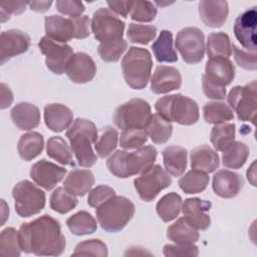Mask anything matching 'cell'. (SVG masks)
I'll return each instance as SVG.
<instances>
[{"mask_svg":"<svg viewBox=\"0 0 257 257\" xmlns=\"http://www.w3.org/2000/svg\"><path fill=\"white\" fill-rule=\"evenodd\" d=\"M118 135L117 131L110 125H106L100 131L95 143L94 149L99 158H106L109 156L117 146Z\"/></svg>","mask_w":257,"mask_h":257,"instance_id":"cell-41","label":"cell"},{"mask_svg":"<svg viewBox=\"0 0 257 257\" xmlns=\"http://www.w3.org/2000/svg\"><path fill=\"white\" fill-rule=\"evenodd\" d=\"M18 231L8 227L0 235V256L1 257H18L21 254Z\"/></svg>","mask_w":257,"mask_h":257,"instance_id":"cell-42","label":"cell"},{"mask_svg":"<svg viewBox=\"0 0 257 257\" xmlns=\"http://www.w3.org/2000/svg\"><path fill=\"white\" fill-rule=\"evenodd\" d=\"M227 100L237 113V116L242 121H251L255 123L257 112V82L252 80L245 85L234 86L228 96Z\"/></svg>","mask_w":257,"mask_h":257,"instance_id":"cell-10","label":"cell"},{"mask_svg":"<svg viewBox=\"0 0 257 257\" xmlns=\"http://www.w3.org/2000/svg\"><path fill=\"white\" fill-rule=\"evenodd\" d=\"M66 173V169L46 160H40L30 169V177L32 180L47 191L52 190L60 181H62Z\"/></svg>","mask_w":257,"mask_h":257,"instance_id":"cell-18","label":"cell"},{"mask_svg":"<svg viewBox=\"0 0 257 257\" xmlns=\"http://www.w3.org/2000/svg\"><path fill=\"white\" fill-rule=\"evenodd\" d=\"M66 225L70 232L76 236L92 234L96 231V220L86 211H80L66 220Z\"/></svg>","mask_w":257,"mask_h":257,"instance_id":"cell-35","label":"cell"},{"mask_svg":"<svg viewBox=\"0 0 257 257\" xmlns=\"http://www.w3.org/2000/svg\"><path fill=\"white\" fill-rule=\"evenodd\" d=\"M46 36L50 39L65 43L72 38H75L76 28L73 18H65L59 15L46 16L45 19Z\"/></svg>","mask_w":257,"mask_h":257,"instance_id":"cell-22","label":"cell"},{"mask_svg":"<svg viewBox=\"0 0 257 257\" xmlns=\"http://www.w3.org/2000/svg\"><path fill=\"white\" fill-rule=\"evenodd\" d=\"M27 2L24 1H12V2H0V11L6 14H21L26 9Z\"/></svg>","mask_w":257,"mask_h":257,"instance_id":"cell-55","label":"cell"},{"mask_svg":"<svg viewBox=\"0 0 257 257\" xmlns=\"http://www.w3.org/2000/svg\"><path fill=\"white\" fill-rule=\"evenodd\" d=\"M235 76V67L229 58L213 57L206 62L205 73L202 76V86L205 95L211 99H224L226 86Z\"/></svg>","mask_w":257,"mask_h":257,"instance_id":"cell-4","label":"cell"},{"mask_svg":"<svg viewBox=\"0 0 257 257\" xmlns=\"http://www.w3.org/2000/svg\"><path fill=\"white\" fill-rule=\"evenodd\" d=\"M72 149L68 146L66 141L61 137H51L47 141L46 154L49 158L57 161L61 165L74 166L72 157Z\"/></svg>","mask_w":257,"mask_h":257,"instance_id":"cell-33","label":"cell"},{"mask_svg":"<svg viewBox=\"0 0 257 257\" xmlns=\"http://www.w3.org/2000/svg\"><path fill=\"white\" fill-rule=\"evenodd\" d=\"M108 255L106 245L99 239L84 240L75 246L72 256H98L106 257Z\"/></svg>","mask_w":257,"mask_h":257,"instance_id":"cell-46","label":"cell"},{"mask_svg":"<svg viewBox=\"0 0 257 257\" xmlns=\"http://www.w3.org/2000/svg\"><path fill=\"white\" fill-rule=\"evenodd\" d=\"M29 8L36 12H45L52 5V1H29L27 2Z\"/></svg>","mask_w":257,"mask_h":257,"instance_id":"cell-57","label":"cell"},{"mask_svg":"<svg viewBox=\"0 0 257 257\" xmlns=\"http://www.w3.org/2000/svg\"><path fill=\"white\" fill-rule=\"evenodd\" d=\"M152 67V55L148 49L142 47H130L121 60L124 80L134 89H143L147 86Z\"/></svg>","mask_w":257,"mask_h":257,"instance_id":"cell-7","label":"cell"},{"mask_svg":"<svg viewBox=\"0 0 257 257\" xmlns=\"http://www.w3.org/2000/svg\"><path fill=\"white\" fill-rule=\"evenodd\" d=\"M1 206H2V221H1V224L3 225L6 221V219L8 218V215H9V208L7 207L6 203L4 200H1Z\"/></svg>","mask_w":257,"mask_h":257,"instance_id":"cell-58","label":"cell"},{"mask_svg":"<svg viewBox=\"0 0 257 257\" xmlns=\"http://www.w3.org/2000/svg\"><path fill=\"white\" fill-rule=\"evenodd\" d=\"M167 237L176 244H194L199 239V232L182 217L168 227Z\"/></svg>","mask_w":257,"mask_h":257,"instance_id":"cell-29","label":"cell"},{"mask_svg":"<svg viewBox=\"0 0 257 257\" xmlns=\"http://www.w3.org/2000/svg\"><path fill=\"white\" fill-rule=\"evenodd\" d=\"M232 50L234 52L235 61L237 64L245 69L255 70L257 68V61H256V52H251L248 50L240 49L234 43L232 44Z\"/></svg>","mask_w":257,"mask_h":257,"instance_id":"cell-51","label":"cell"},{"mask_svg":"<svg viewBox=\"0 0 257 257\" xmlns=\"http://www.w3.org/2000/svg\"><path fill=\"white\" fill-rule=\"evenodd\" d=\"M127 47V42L122 38L120 40L99 43L97 52L100 58L106 62H116Z\"/></svg>","mask_w":257,"mask_h":257,"instance_id":"cell-45","label":"cell"},{"mask_svg":"<svg viewBox=\"0 0 257 257\" xmlns=\"http://www.w3.org/2000/svg\"><path fill=\"white\" fill-rule=\"evenodd\" d=\"M148 137L151 138L155 144H165L169 141L173 133V125L160 114H152L148 124L145 127Z\"/></svg>","mask_w":257,"mask_h":257,"instance_id":"cell-32","label":"cell"},{"mask_svg":"<svg viewBox=\"0 0 257 257\" xmlns=\"http://www.w3.org/2000/svg\"><path fill=\"white\" fill-rule=\"evenodd\" d=\"M182 204V198L179 194L175 192L169 193L162 197L157 203V213L164 222H170L179 216Z\"/></svg>","mask_w":257,"mask_h":257,"instance_id":"cell-36","label":"cell"},{"mask_svg":"<svg viewBox=\"0 0 257 257\" xmlns=\"http://www.w3.org/2000/svg\"><path fill=\"white\" fill-rule=\"evenodd\" d=\"M74 23H75V28H76V34L75 38L76 39H83L89 36L90 31H89V25H90V20L88 16L86 15H81L79 17L73 18Z\"/></svg>","mask_w":257,"mask_h":257,"instance_id":"cell-53","label":"cell"},{"mask_svg":"<svg viewBox=\"0 0 257 257\" xmlns=\"http://www.w3.org/2000/svg\"><path fill=\"white\" fill-rule=\"evenodd\" d=\"M114 195H115V192L111 187L106 185H99L89 192L88 198H87V204L90 207L96 208Z\"/></svg>","mask_w":257,"mask_h":257,"instance_id":"cell-50","label":"cell"},{"mask_svg":"<svg viewBox=\"0 0 257 257\" xmlns=\"http://www.w3.org/2000/svg\"><path fill=\"white\" fill-rule=\"evenodd\" d=\"M172 184V179L160 165H154L135 179L134 186L140 198L145 202L156 199L161 191Z\"/></svg>","mask_w":257,"mask_h":257,"instance_id":"cell-12","label":"cell"},{"mask_svg":"<svg viewBox=\"0 0 257 257\" xmlns=\"http://www.w3.org/2000/svg\"><path fill=\"white\" fill-rule=\"evenodd\" d=\"M155 108L168 121H175L183 125H191L199 119L197 102L181 93L170 94L157 100Z\"/></svg>","mask_w":257,"mask_h":257,"instance_id":"cell-6","label":"cell"},{"mask_svg":"<svg viewBox=\"0 0 257 257\" xmlns=\"http://www.w3.org/2000/svg\"><path fill=\"white\" fill-rule=\"evenodd\" d=\"M131 18L139 22H151L157 15V8L150 1H134Z\"/></svg>","mask_w":257,"mask_h":257,"instance_id":"cell-48","label":"cell"},{"mask_svg":"<svg viewBox=\"0 0 257 257\" xmlns=\"http://www.w3.org/2000/svg\"><path fill=\"white\" fill-rule=\"evenodd\" d=\"M13 123L21 131H30L40 122L39 108L30 102H19L10 111Z\"/></svg>","mask_w":257,"mask_h":257,"instance_id":"cell-25","label":"cell"},{"mask_svg":"<svg viewBox=\"0 0 257 257\" xmlns=\"http://www.w3.org/2000/svg\"><path fill=\"white\" fill-rule=\"evenodd\" d=\"M152 49L159 62H176L177 52L173 46V34L169 30H162L157 40L153 43Z\"/></svg>","mask_w":257,"mask_h":257,"instance_id":"cell-31","label":"cell"},{"mask_svg":"<svg viewBox=\"0 0 257 257\" xmlns=\"http://www.w3.org/2000/svg\"><path fill=\"white\" fill-rule=\"evenodd\" d=\"M211 208L209 201L200 198L186 199L182 204V212L186 221L197 230H206L211 224V218L208 214Z\"/></svg>","mask_w":257,"mask_h":257,"instance_id":"cell-19","label":"cell"},{"mask_svg":"<svg viewBox=\"0 0 257 257\" xmlns=\"http://www.w3.org/2000/svg\"><path fill=\"white\" fill-rule=\"evenodd\" d=\"M207 173L198 170L189 171L178 182L179 187L186 194H197L203 192L209 184Z\"/></svg>","mask_w":257,"mask_h":257,"instance_id":"cell-39","label":"cell"},{"mask_svg":"<svg viewBox=\"0 0 257 257\" xmlns=\"http://www.w3.org/2000/svg\"><path fill=\"white\" fill-rule=\"evenodd\" d=\"M30 46V36L19 29H9L1 33L0 63L4 64L10 58L22 54Z\"/></svg>","mask_w":257,"mask_h":257,"instance_id":"cell-16","label":"cell"},{"mask_svg":"<svg viewBox=\"0 0 257 257\" xmlns=\"http://www.w3.org/2000/svg\"><path fill=\"white\" fill-rule=\"evenodd\" d=\"M148 141V135L145 128L123 130L120 134L119 145L125 150L139 149Z\"/></svg>","mask_w":257,"mask_h":257,"instance_id":"cell-47","label":"cell"},{"mask_svg":"<svg viewBox=\"0 0 257 257\" xmlns=\"http://www.w3.org/2000/svg\"><path fill=\"white\" fill-rule=\"evenodd\" d=\"M93 184L94 177L91 171L75 169L65 178L63 187L68 193L82 197L90 191Z\"/></svg>","mask_w":257,"mask_h":257,"instance_id":"cell-27","label":"cell"},{"mask_svg":"<svg viewBox=\"0 0 257 257\" xmlns=\"http://www.w3.org/2000/svg\"><path fill=\"white\" fill-rule=\"evenodd\" d=\"M66 137L78 165L85 168L92 167L97 160L91 148L98 137L95 124L89 119L78 117L66 131Z\"/></svg>","mask_w":257,"mask_h":257,"instance_id":"cell-3","label":"cell"},{"mask_svg":"<svg viewBox=\"0 0 257 257\" xmlns=\"http://www.w3.org/2000/svg\"><path fill=\"white\" fill-rule=\"evenodd\" d=\"M43 147V136L37 132H30L21 136L18 142L17 150L22 160L31 161L41 154Z\"/></svg>","mask_w":257,"mask_h":257,"instance_id":"cell-30","label":"cell"},{"mask_svg":"<svg viewBox=\"0 0 257 257\" xmlns=\"http://www.w3.org/2000/svg\"><path fill=\"white\" fill-rule=\"evenodd\" d=\"M163 252L166 257H194L199 255V249L195 244H166Z\"/></svg>","mask_w":257,"mask_h":257,"instance_id":"cell-49","label":"cell"},{"mask_svg":"<svg viewBox=\"0 0 257 257\" xmlns=\"http://www.w3.org/2000/svg\"><path fill=\"white\" fill-rule=\"evenodd\" d=\"M190 160L193 170L202 171L204 173L214 172L220 164L218 154L207 145L193 149L190 153Z\"/></svg>","mask_w":257,"mask_h":257,"instance_id":"cell-26","label":"cell"},{"mask_svg":"<svg viewBox=\"0 0 257 257\" xmlns=\"http://www.w3.org/2000/svg\"><path fill=\"white\" fill-rule=\"evenodd\" d=\"M16 213L23 218L38 214L45 206V193L28 180L17 183L12 189Z\"/></svg>","mask_w":257,"mask_h":257,"instance_id":"cell-9","label":"cell"},{"mask_svg":"<svg viewBox=\"0 0 257 257\" xmlns=\"http://www.w3.org/2000/svg\"><path fill=\"white\" fill-rule=\"evenodd\" d=\"M182 75L173 66L159 65L151 79V90L157 94L168 93L181 87Z\"/></svg>","mask_w":257,"mask_h":257,"instance_id":"cell-21","label":"cell"},{"mask_svg":"<svg viewBox=\"0 0 257 257\" xmlns=\"http://www.w3.org/2000/svg\"><path fill=\"white\" fill-rule=\"evenodd\" d=\"M163 160L166 171L174 177H179L187 168V150L180 146L167 147L163 151Z\"/></svg>","mask_w":257,"mask_h":257,"instance_id":"cell-28","label":"cell"},{"mask_svg":"<svg viewBox=\"0 0 257 257\" xmlns=\"http://www.w3.org/2000/svg\"><path fill=\"white\" fill-rule=\"evenodd\" d=\"M56 9L64 15L69 16L70 18H75L81 16L84 11V5L79 1L71 0H58L55 2Z\"/></svg>","mask_w":257,"mask_h":257,"instance_id":"cell-52","label":"cell"},{"mask_svg":"<svg viewBox=\"0 0 257 257\" xmlns=\"http://www.w3.org/2000/svg\"><path fill=\"white\" fill-rule=\"evenodd\" d=\"M1 88V108L4 109L8 107L12 101H13V93L9 86H7L5 83H1L0 85Z\"/></svg>","mask_w":257,"mask_h":257,"instance_id":"cell-56","label":"cell"},{"mask_svg":"<svg viewBox=\"0 0 257 257\" xmlns=\"http://www.w3.org/2000/svg\"><path fill=\"white\" fill-rule=\"evenodd\" d=\"M67 77L75 83H85L94 77L96 65L94 60L84 52H76L71 55L66 63L65 71Z\"/></svg>","mask_w":257,"mask_h":257,"instance_id":"cell-17","label":"cell"},{"mask_svg":"<svg viewBox=\"0 0 257 257\" xmlns=\"http://www.w3.org/2000/svg\"><path fill=\"white\" fill-rule=\"evenodd\" d=\"M152 116L149 102L143 98H133L117 106L113 112V122L120 130L145 128Z\"/></svg>","mask_w":257,"mask_h":257,"instance_id":"cell-8","label":"cell"},{"mask_svg":"<svg viewBox=\"0 0 257 257\" xmlns=\"http://www.w3.org/2000/svg\"><path fill=\"white\" fill-rule=\"evenodd\" d=\"M133 4H134V1H107L108 8L114 14L120 15L124 18L131 12Z\"/></svg>","mask_w":257,"mask_h":257,"instance_id":"cell-54","label":"cell"},{"mask_svg":"<svg viewBox=\"0 0 257 257\" xmlns=\"http://www.w3.org/2000/svg\"><path fill=\"white\" fill-rule=\"evenodd\" d=\"M203 116L208 123L219 124L234 118L233 110L221 101H209L203 106Z\"/></svg>","mask_w":257,"mask_h":257,"instance_id":"cell-38","label":"cell"},{"mask_svg":"<svg viewBox=\"0 0 257 257\" xmlns=\"http://www.w3.org/2000/svg\"><path fill=\"white\" fill-rule=\"evenodd\" d=\"M175 45L183 60L190 64H196L204 58L205 36L197 27L181 29L175 40Z\"/></svg>","mask_w":257,"mask_h":257,"instance_id":"cell-13","label":"cell"},{"mask_svg":"<svg viewBox=\"0 0 257 257\" xmlns=\"http://www.w3.org/2000/svg\"><path fill=\"white\" fill-rule=\"evenodd\" d=\"M22 251L38 256H58L65 249L60 223L45 214L23 223L18 231Z\"/></svg>","mask_w":257,"mask_h":257,"instance_id":"cell-1","label":"cell"},{"mask_svg":"<svg viewBox=\"0 0 257 257\" xmlns=\"http://www.w3.org/2000/svg\"><path fill=\"white\" fill-rule=\"evenodd\" d=\"M73 120V113L69 107L62 103H49L44 107V122L48 128L55 133L68 128Z\"/></svg>","mask_w":257,"mask_h":257,"instance_id":"cell-24","label":"cell"},{"mask_svg":"<svg viewBox=\"0 0 257 257\" xmlns=\"http://www.w3.org/2000/svg\"><path fill=\"white\" fill-rule=\"evenodd\" d=\"M77 205V199L74 195L68 193L64 187L56 188L50 196V207L59 214H66Z\"/></svg>","mask_w":257,"mask_h":257,"instance_id":"cell-43","label":"cell"},{"mask_svg":"<svg viewBox=\"0 0 257 257\" xmlns=\"http://www.w3.org/2000/svg\"><path fill=\"white\" fill-rule=\"evenodd\" d=\"M229 6L227 1L203 0L199 2L200 18L206 26L221 27L227 20Z\"/></svg>","mask_w":257,"mask_h":257,"instance_id":"cell-23","label":"cell"},{"mask_svg":"<svg viewBox=\"0 0 257 257\" xmlns=\"http://www.w3.org/2000/svg\"><path fill=\"white\" fill-rule=\"evenodd\" d=\"M158 152L153 146H143L136 151H116L106 161L108 171L115 177L125 179L144 173L154 166Z\"/></svg>","mask_w":257,"mask_h":257,"instance_id":"cell-2","label":"cell"},{"mask_svg":"<svg viewBox=\"0 0 257 257\" xmlns=\"http://www.w3.org/2000/svg\"><path fill=\"white\" fill-rule=\"evenodd\" d=\"M249 148L243 142H233L222 155V163L229 169H240L246 163L249 156Z\"/></svg>","mask_w":257,"mask_h":257,"instance_id":"cell-34","label":"cell"},{"mask_svg":"<svg viewBox=\"0 0 257 257\" xmlns=\"http://www.w3.org/2000/svg\"><path fill=\"white\" fill-rule=\"evenodd\" d=\"M38 47L45 55L47 68L55 74H62L65 71L67 61L73 54L71 46L43 36L38 43Z\"/></svg>","mask_w":257,"mask_h":257,"instance_id":"cell-14","label":"cell"},{"mask_svg":"<svg viewBox=\"0 0 257 257\" xmlns=\"http://www.w3.org/2000/svg\"><path fill=\"white\" fill-rule=\"evenodd\" d=\"M136 208L133 202L123 196H112L95 209L100 227L109 233L122 230L134 217Z\"/></svg>","mask_w":257,"mask_h":257,"instance_id":"cell-5","label":"cell"},{"mask_svg":"<svg viewBox=\"0 0 257 257\" xmlns=\"http://www.w3.org/2000/svg\"><path fill=\"white\" fill-rule=\"evenodd\" d=\"M211 143L217 151H225L235 142V124L223 122L215 124L211 131Z\"/></svg>","mask_w":257,"mask_h":257,"instance_id":"cell-40","label":"cell"},{"mask_svg":"<svg viewBox=\"0 0 257 257\" xmlns=\"http://www.w3.org/2000/svg\"><path fill=\"white\" fill-rule=\"evenodd\" d=\"M91 31L99 43H106L122 39L124 22L109 8H99L90 21Z\"/></svg>","mask_w":257,"mask_h":257,"instance_id":"cell-11","label":"cell"},{"mask_svg":"<svg viewBox=\"0 0 257 257\" xmlns=\"http://www.w3.org/2000/svg\"><path fill=\"white\" fill-rule=\"evenodd\" d=\"M206 48L209 58H229V56L232 54V44L230 38L224 32H213L209 34Z\"/></svg>","mask_w":257,"mask_h":257,"instance_id":"cell-37","label":"cell"},{"mask_svg":"<svg viewBox=\"0 0 257 257\" xmlns=\"http://www.w3.org/2000/svg\"><path fill=\"white\" fill-rule=\"evenodd\" d=\"M257 10L251 7L241 13L234 23V34L240 44L251 52H256Z\"/></svg>","mask_w":257,"mask_h":257,"instance_id":"cell-15","label":"cell"},{"mask_svg":"<svg viewBox=\"0 0 257 257\" xmlns=\"http://www.w3.org/2000/svg\"><path fill=\"white\" fill-rule=\"evenodd\" d=\"M244 180L241 175L229 170H220L214 177L212 188L215 194L221 198H234L242 190Z\"/></svg>","mask_w":257,"mask_h":257,"instance_id":"cell-20","label":"cell"},{"mask_svg":"<svg viewBox=\"0 0 257 257\" xmlns=\"http://www.w3.org/2000/svg\"><path fill=\"white\" fill-rule=\"evenodd\" d=\"M157 35V27L154 25H144L131 23L128 25L126 36L132 43L148 44Z\"/></svg>","mask_w":257,"mask_h":257,"instance_id":"cell-44","label":"cell"}]
</instances>
